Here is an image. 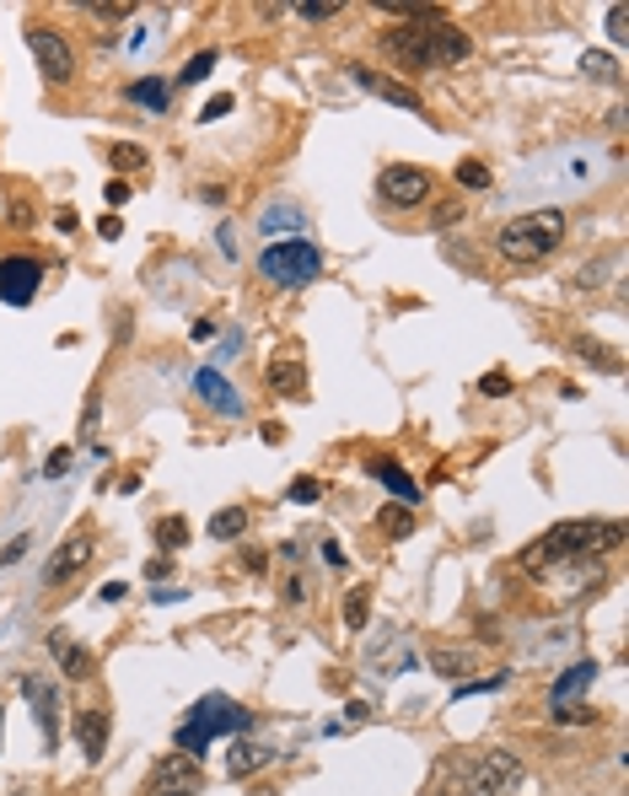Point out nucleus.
Listing matches in <instances>:
<instances>
[{"instance_id":"423d86ee","label":"nucleus","mask_w":629,"mask_h":796,"mask_svg":"<svg viewBox=\"0 0 629 796\" xmlns=\"http://www.w3.org/2000/svg\"><path fill=\"white\" fill-rule=\"evenodd\" d=\"M259 274L280 285V291H301V285H312L318 274H323V254L312 248V243H301V237H291V243H270L264 254H259Z\"/></svg>"},{"instance_id":"72a5a7b5","label":"nucleus","mask_w":629,"mask_h":796,"mask_svg":"<svg viewBox=\"0 0 629 796\" xmlns=\"http://www.w3.org/2000/svg\"><path fill=\"white\" fill-rule=\"evenodd\" d=\"M479 393L484 399H501V393H511V377L506 371H490V377H479Z\"/></svg>"},{"instance_id":"4be33fe9","label":"nucleus","mask_w":629,"mask_h":796,"mask_svg":"<svg viewBox=\"0 0 629 796\" xmlns=\"http://www.w3.org/2000/svg\"><path fill=\"white\" fill-rule=\"evenodd\" d=\"M205 532H210V538H237V532H248V506H226V512H215Z\"/></svg>"},{"instance_id":"49530a36","label":"nucleus","mask_w":629,"mask_h":796,"mask_svg":"<svg viewBox=\"0 0 629 796\" xmlns=\"http://www.w3.org/2000/svg\"><path fill=\"white\" fill-rule=\"evenodd\" d=\"M425 796H447V792H425Z\"/></svg>"},{"instance_id":"c756f323","label":"nucleus","mask_w":629,"mask_h":796,"mask_svg":"<svg viewBox=\"0 0 629 796\" xmlns=\"http://www.w3.org/2000/svg\"><path fill=\"white\" fill-rule=\"evenodd\" d=\"M468 668H473L468 651H462V657H457V651H436V673H447V678H468Z\"/></svg>"},{"instance_id":"4c0bfd02","label":"nucleus","mask_w":629,"mask_h":796,"mask_svg":"<svg viewBox=\"0 0 629 796\" xmlns=\"http://www.w3.org/2000/svg\"><path fill=\"white\" fill-rule=\"evenodd\" d=\"M625 22H629V11L614 5V11H608V38H614V44H625Z\"/></svg>"},{"instance_id":"a878e982","label":"nucleus","mask_w":629,"mask_h":796,"mask_svg":"<svg viewBox=\"0 0 629 796\" xmlns=\"http://www.w3.org/2000/svg\"><path fill=\"white\" fill-rule=\"evenodd\" d=\"M215 71V49H199V54H188V65L178 71V82L188 87V82H199V76H210Z\"/></svg>"},{"instance_id":"c85d7f7f","label":"nucleus","mask_w":629,"mask_h":796,"mask_svg":"<svg viewBox=\"0 0 629 796\" xmlns=\"http://www.w3.org/2000/svg\"><path fill=\"white\" fill-rule=\"evenodd\" d=\"M280 226H301V210H296V205H270L264 232H280Z\"/></svg>"},{"instance_id":"5701e85b","label":"nucleus","mask_w":629,"mask_h":796,"mask_svg":"<svg viewBox=\"0 0 629 796\" xmlns=\"http://www.w3.org/2000/svg\"><path fill=\"white\" fill-rule=\"evenodd\" d=\"M377 528L393 532V538H409V532H415V512L393 501V506H382V512H377Z\"/></svg>"},{"instance_id":"c9c22d12","label":"nucleus","mask_w":629,"mask_h":796,"mask_svg":"<svg viewBox=\"0 0 629 796\" xmlns=\"http://www.w3.org/2000/svg\"><path fill=\"white\" fill-rule=\"evenodd\" d=\"M27 538H33V532H16V538H11V543L0 549V565H16V560L27 554Z\"/></svg>"},{"instance_id":"aec40b11","label":"nucleus","mask_w":629,"mask_h":796,"mask_svg":"<svg viewBox=\"0 0 629 796\" xmlns=\"http://www.w3.org/2000/svg\"><path fill=\"white\" fill-rule=\"evenodd\" d=\"M49 651L60 657V668H65L71 678H91V673H97V662H91V651H87V646H76V640H71L65 629H60V635L49 640Z\"/></svg>"},{"instance_id":"1a4fd4ad","label":"nucleus","mask_w":629,"mask_h":796,"mask_svg":"<svg viewBox=\"0 0 629 796\" xmlns=\"http://www.w3.org/2000/svg\"><path fill=\"white\" fill-rule=\"evenodd\" d=\"M205 792V764L188 759V754H162L151 781H146V796H199Z\"/></svg>"},{"instance_id":"6e6552de","label":"nucleus","mask_w":629,"mask_h":796,"mask_svg":"<svg viewBox=\"0 0 629 796\" xmlns=\"http://www.w3.org/2000/svg\"><path fill=\"white\" fill-rule=\"evenodd\" d=\"M27 49H33V65H38V76L49 82V87H65V82H76V49L54 33V27H33L27 22Z\"/></svg>"},{"instance_id":"412c9836","label":"nucleus","mask_w":629,"mask_h":796,"mask_svg":"<svg viewBox=\"0 0 629 796\" xmlns=\"http://www.w3.org/2000/svg\"><path fill=\"white\" fill-rule=\"evenodd\" d=\"M270 759H274V748H264V743H237V748H232V764H226V770H232V775L243 781V775L264 770Z\"/></svg>"},{"instance_id":"ea45409f","label":"nucleus","mask_w":629,"mask_h":796,"mask_svg":"<svg viewBox=\"0 0 629 796\" xmlns=\"http://www.w3.org/2000/svg\"><path fill=\"white\" fill-rule=\"evenodd\" d=\"M102 194H108V205H124V199H130V183H124V177H113Z\"/></svg>"},{"instance_id":"f8f14e48","label":"nucleus","mask_w":629,"mask_h":796,"mask_svg":"<svg viewBox=\"0 0 629 796\" xmlns=\"http://www.w3.org/2000/svg\"><path fill=\"white\" fill-rule=\"evenodd\" d=\"M87 560H91V538H87V532H71V538H60V543H54V554L44 560V576H38V581H44V587H65V581H71Z\"/></svg>"},{"instance_id":"0eeeda50","label":"nucleus","mask_w":629,"mask_h":796,"mask_svg":"<svg viewBox=\"0 0 629 796\" xmlns=\"http://www.w3.org/2000/svg\"><path fill=\"white\" fill-rule=\"evenodd\" d=\"M431 194H436V177L425 173V168L393 162V168L377 173V199H382L387 210H420V205H431Z\"/></svg>"},{"instance_id":"e433bc0d","label":"nucleus","mask_w":629,"mask_h":796,"mask_svg":"<svg viewBox=\"0 0 629 796\" xmlns=\"http://www.w3.org/2000/svg\"><path fill=\"white\" fill-rule=\"evenodd\" d=\"M226 113H232V97H226V91H221V97H210V102L199 108V119H226Z\"/></svg>"},{"instance_id":"bb28decb","label":"nucleus","mask_w":629,"mask_h":796,"mask_svg":"<svg viewBox=\"0 0 629 796\" xmlns=\"http://www.w3.org/2000/svg\"><path fill=\"white\" fill-rule=\"evenodd\" d=\"M157 543H162V549H183V543H188V523H183V517L157 523Z\"/></svg>"},{"instance_id":"4468645a","label":"nucleus","mask_w":629,"mask_h":796,"mask_svg":"<svg viewBox=\"0 0 629 796\" xmlns=\"http://www.w3.org/2000/svg\"><path fill=\"white\" fill-rule=\"evenodd\" d=\"M108 732H113V715H108L102 706L76 710V743H82V759H87V764H102V754H108Z\"/></svg>"},{"instance_id":"473e14b6","label":"nucleus","mask_w":629,"mask_h":796,"mask_svg":"<svg viewBox=\"0 0 629 796\" xmlns=\"http://www.w3.org/2000/svg\"><path fill=\"white\" fill-rule=\"evenodd\" d=\"M345 624H350V629H366V587H356V592L345 598Z\"/></svg>"},{"instance_id":"9b49d317","label":"nucleus","mask_w":629,"mask_h":796,"mask_svg":"<svg viewBox=\"0 0 629 796\" xmlns=\"http://www.w3.org/2000/svg\"><path fill=\"white\" fill-rule=\"evenodd\" d=\"M22 695H27V706L38 715V732H44V748H60V689L44 678V673H27L22 678Z\"/></svg>"},{"instance_id":"dca6fc26","label":"nucleus","mask_w":629,"mask_h":796,"mask_svg":"<svg viewBox=\"0 0 629 796\" xmlns=\"http://www.w3.org/2000/svg\"><path fill=\"white\" fill-rule=\"evenodd\" d=\"M366 468H371V474H377V479L393 490V501H398V506H420V485H415V479H409V474H404L393 457H371Z\"/></svg>"},{"instance_id":"39448f33","label":"nucleus","mask_w":629,"mask_h":796,"mask_svg":"<svg viewBox=\"0 0 629 796\" xmlns=\"http://www.w3.org/2000/svg\"><path fill=\"white\" fill-rule=\"evenodd\" d=\"M457 786L462 796H511L522 786V759L511 748H484L457 770Z\"/></svg>"},{"instance_id":"b1692460","label":"nucleus","mask_w":629,"mask_h":796,"mask_svg":"<svg viewBox=\"0 0 629 796\" xmlns=\"http://www.w3.org/2000/svg\"><path fill=\"white\" fill-rule=\"evenodd\" d=\"M108 162H113V173H140L146 168V151L124 140V146H108Z\"/></svg>"},{"instance_id":"7c9ffc66","label":"nucleus","mask_w":629,"mask_h":796,"mask_svg":"<svg viewBox=\"0 0 629 796\" xmlns=\"http://www.w3.org/2000/svg\"><path fill=\"white\" fill-rule=\"evenodd\" d=\"M457 183L462 188H490V168L484 162H457Z\"/></svg>"},{"instance_id":"37998d69","label":"nucleus","mask_w":629,"mask_h":796,"mask_svg":"<svg viewBox=\"0 0 629 796\" xmlns=\"http://www.w3.org/2000/svg\"><path fill=\"white\" fill-rule=\"evenodd\" d=\"M97 232H102V237H124V226H119L113 216H102V221H97Z\"/></svg>"},{"instance_id":"f03ea898","label":"nucleus","mask_w":629,"mask_h":796,"mask_svg":"<svg viewBox=\"0 0 629 796\" xmlns=\"http://www.w3.org/2000/svg\"><path fill=\"white\" fill-rule=\"evenodd\" d=\"M625 543V523H592V517H581V523H559V528H548L543 538H533L522 554H517V565L522 571H554V565H587V560H597V554H608V549H619Z\"/></svg>"},{"instance_id":"7ed1b4c3","label":"nucleus","mask_w":629,"mask_h":796,"mask_svg":"<svg viewBox=\"0 0 629 796\" xmlns=\"http://www.w3.org/2000/svg\"><path fill=\"white\" fill-rule=\"evenodd\" d=\"M565 232H570L565 210H528V216H511L495 232V254L506 265H543L548 254H559Z\"/></svg>"},{"instance_id":"f257e3e1","label":"nucleus","mask_w":629,"mask_h":796,"mask_svg":"<svg viewBox=\"0 0 629 796\" xmlns=\"http://www.w3.org/2000/svg\"><path fill=\"white\" fill-rule=\"evenodd\" d=\"M382 54H387L398 71H409V76H415V71H447V65H462V60L473 54V38H468L462 27H452L442 5H431L425 16L387 27V33H382Z\"/></svg>"},{"instance_id":"20e7f679","label":"nucleus","mask_w":629,"mask_h":796,"mask_svg":"<svg viewBox=\"0 0 629 796\" xmlns=\"http://www.w3.org/2000/svg\"><path fill=\"white\" fill-rule=\"evenodd\" d=\"M243 726H254V710H243L237 700H226V695H205L199 706L188 710L178 721V754H188V759H199L215 737H226V732H243Z\"/></svg>"},{"instance_id":"2eb2a0df","label":"nucleus","mask_w":629,"mask_h":796,"mask_svg":"<svg viewBox=\"0 0 629 796\" xmlns=\"http://www.w3.org/2000/svg\"><path fill=\"white\" fill-rule=\"evenodd\" d=\"M194 393H199V399H205L215 415H226V420H237V415H243V399H237V388H232L221 371H210V366H199V371H194Z\"/></svg>"},{"instance_id":"a18cd8bd","label":"nucleus","mask_w":629,"mask_h":796,"mask_svg":"<svg viewBox=\"0 0 629 796\" xmlns=\"http://www.w3.org/2000/svg\"><path fill=\"white\" fill-rule=\"evenodd\" d=\"M11 796H38V792H11Z\"/></svg>"},{"instance_id":"ddd939ff","label":"nucleus","mask_w":629,"mask_h":796,"mask_svg":"<svg viewBox=\"0 0 629 796\" xmlns=\"http://www.w3.org/2000/svg\"><path fill=\"white\" fill-rule=\"evenodd\" d=\"M350 71V82L360 91H371V97H387L393 108H404V113H420V91H409L404 82H393V76H377L371 65H345Z\"/></svg>"},{"instance_id":"9d476101","label":"nucleus","mask_w":629,"mask_h":796,"mask_svg":"<svg viewBox=\"0 0 629 796\" xmlns=\"http://www.w3.org/2000/svg\"><path fill=\"white\" fill-rule=\"evenodd\" d=\"M38 285H44V265L38 259H27V254L0 259V302L5 307H27L38 296Z\"/></svg>"},{"instance_id":"a211bd4d","label":"nucleus","mask_w":629,"mask_h":796,"mask_svg":"<svg viewBox=\"0 0 629 796\" xmlns=\"http://www.w3.org/2000/svg\"><path fill=\"white\" fill-rule=\"evenodd\" d=\"M270 388L280 399H301V393H307V366H301L296 355H280L270 366Z\"/></svg>"},{"instance_id":"a19ab883","label":"nucleus","mask_w":629,"mask_h":796,"mask_svg":"<svg viewBox=\"0 0 629 796\" xmlns=\"http://www.w3.org/2000/svg\"><path fill=\"white\" fill-rule=\"evenodd\" d=\"M554 715H559V721H592V706H559Z\"/></svg>"},{"instance_id":"c03bdc74","label":"nucleus","mask_w":629,"mask_h":796,"mask_svg":"<svg viewBox=\"0 0 629 796\" xmlns=\"http://www.w3.org/2000/svg\"><path fill=\"white\" fill-rule=\"evenodd\" d=\"M259 437H264V442H285V426H280V420H270V426H264Z\"/></svg>"},{"instance_id":"de8ad7c7","label":"nucleus","mask_w":629,"mask_h":796,"mask_svg":"<svg viewBox=\"0 0 629 796\" xmlns=\"http://www.w3.org/2000/svg\"><path fill=\"white\" fill-rule=\"evenodd\" d=\"M0 721H5V710H0Z\"/></svg>"},{"instance_id":"cd10ccee","label":"nucleus","mask_w":629,"mask_h":796,"mask_svg":"<svg viewBox=\"0 0 629 796\" xmlns=\"http://www.w3.org/2000/svg\"><path fill=\"white\" fill-rule=\"evenodd\" d=\"M581 65H587V76H597V82H619V65H614V54H587Z\"/></svg>"},{"instance_id":"393cba45","label":"nucleus","mask_w":629,"mask_h":796,"mask_svg":"<svg viewBox=\"0 0 629 796\" xmlns=\"http://www.w3.org/2000/svg\"><path fill=\"white\" fill-rule=\"evenodd\" d=\"M291 11H296V16H307V22H329V16H340L345 5H340V0H296Z\"/></svg>"},{"instance_id":"58836bf2","label":"nucleus","mask_w":629,"mask_h":796,"mask_svg":"<svg viewBox=\"0 0 629 796\" xmlns=\"http://www.w3.org/2000/svg\"><path fill=\"white\" fill-rule=\"evenodd\" d=\"M65 468H71V446H60V452H54V457L44 463V474H49V479H60Z\"/></svg>"},{"instance_id":"6ab92c4d","label":"nucleus","mask_w":629,"mask_h":796,"mask_svg":"<svg viewBox=\"0 0 629 796\" xmlns=\"http://www.w3.org/2000/svg\"><path fill=\"white\" fill-rule=\"evenodd\" d=\"M124 97L135 102V108H146V113H168V102H173V87L162 82V76H140V82H130Z\"/></svg>"},{"instance_id":"79ce46f5","label":"nucleus","mask_w":629,"mask_h":796,"mask_svg":"<svg viewBox=\"0 0 629 796\" xmlns=\"http://www.w3.org/2000/svg\"><path fill=\"white\" fill-rule=\"evenodd\" d=\"M91 16H130V5H82Z\"/></svg>"},{"instance_id":"2f4dec72","label":"nucleus","mask_w":629,"mask_h":796,"mask_svg":"<svg viewBox=\"0 0 629 796\" xmlns=\"http://www.w3.org/2000/svg\"><path fill=\"white\" fill-rule=\"evenodd\" d=\"M576 351L587 355V360H603V371H619V355H614V351H603L597 340H576Z\"/></svg>"},{"instance_id":"f3484780","label":"nucleus","mask_w":629,"mask_h":796,"mask_svg":"<svg viewBox=\"0 0 629 796\" xmlns=\"http://www.w3.org/2000/svg\"><path fill=\"white\" fill-rule=\"evenodd\" d=\"M592 678H597V662H576V668H565L559 678H554V689H548V706H570L581 689H592Z\"/></svg>"},{"instance_id":"f704fd0d","label":"nucleus","mask_w":629,"mask_h":796,"mask_svg":"<svg viewBox=\"0 0 629 796\" xmlns=\"http://www.w3.org/2000/svg\"><path fill=\"white\" fill-rule=\"evenodd\" d=\"M318 495H323V485H318V479H296V485H291V501H296V506H312Z\"/></svg>"}]
</instances>
